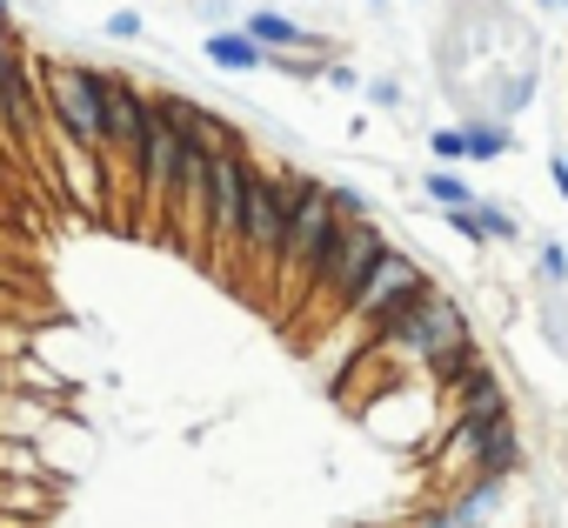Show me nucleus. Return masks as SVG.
<instances>
[{"label": "nucleus", "mask_w": 568, "mask_h": 528, "mask_svg": "<svg viewBox=\"0 0 568 528\" xmlns=\"http://www.w3.org/2000/svg\"><path fill=\"white\" fill-rule=\"evenodd\" d=\"M335 207H328V181L295 167V201H288V234H281V261H274V315L281 322H295L315 268H322V254L335 241Z\"/></svg>", "instance_id": "nucleus-1"}, {"label": "nucleus", "mask_w": 568, "mask_h": 528, "mask_svg": "<svg viewBox=\"0 0 568 528\" xmlns=\"http://www.w3.org/2000/svg\"><path fill=\"white\" fill-rule=\"evenodd\" d=\"M388 254V227L375 221V214H362V221H335V241H328V254H322V268H315V282H308V295H302V308H295V322L302 328H335L342 315H348V302L362 295V282H368V268Z\"/></svg>", "instance_id": "nucleus-2"}, {"label": "nucleus", "mask_w": 568, "mask_h": 528, "mask_svg": "<svg viewBox=\"0 0 568 528\" xmlns=\"http://www.w3.org/2000/svg\"><path fill=\"white\" fill-rule=\"evenodd\" d=\"M288 201H295V167H267L247 154V194H241V234H234V275L241 282H274L281 234H288Z\"/></svg>", "instance_id": "nucleus-3"}, {"label": "nucleus", "mask_w": 568, "mask_h": 528, "mask_svg": "<svg viewBox=\"0 0 568 528\" xmlns=\"http://www.w3.org/2000/svg\"><path fill=\"white\" fill-rule=\"evenodd\" d=\"M468 328H475V322L462 315V302H455L442 282H428V288H415V295H408V302L368 335V342H375L402 375H415L428 348H442V342H455V335H468Z\"/></svg>", "instance_id": "nucleus-4"}, {"label": "nucleus", "mask_w": 568, "mask_h": 528, "mask_svg": "<svg viewBox=\"0 0 568 528\" xmlns=\"http://www.w3.org/2000/svg\"><path fill=\"white\" fill-rule=\"evenodd\" d=\"M241 194H247V141L207 154V201H201V261L214 275H234V234H241Z\"/></svg>", "instance_id": "nucleus-5"}, {"label": "nucleus", "mask_w": 568, "mask_h": 528, "mask_svg": "<svg viewBox=\"0 0 568 528\" xmlns=\"http://www.w3.org/2000/svg\"><path fill=\"white\" fill-rule=\"evenodd\" d=\"M428 282H435V275L422 268V261H415L408 247H395V241H388V254H382L375 268H368L362 295L348 302V315H342L335 328L348 335V348H362V342H368V335H375V328H382V322H388V315H395L408 295H415V288H428Z\"/></svg>", "instance_id": "nucleus-6"}, {"label": "nucleus", "mask_w": 568, "mask_h": 528, "mask_svg": "<svg viewBox=\"0 0 568 528\" xmlns=\"http://www.w3.org/2000/svg\"><path fill=\"white\" fill-rule=\"evenodd\" d=\"M241 28L267 48V54H288V48H308V54H322L328 48V34H315V28H302L288 8H281V0H261V8H247L241 14Z\"/></svg>", "instance_id": "nucleus-7"}, {"label": "nucleus", "mask_w": 568, "mask_h": 528, "mask_svg": "<svg viewBox=\"0 0 568 528\" xmlns=\"http://www.w3.org/2000/svg\"><path fill=\"white\" fill-rule=\"evenodd\" d=\"M521 461H528V441H521L515 415H488L481 435H475V475H501V481H515Z\"/></svg>", "instance_id": "nucleus-8"}, {"label": "nucleus", "mask_w": 568, "mask_h": 528, "mask_svg": "<svg viewBox=\"0 0 568 528\" xmlns=\"http://www.w3.org/2000/svg\"><path fill=\"white\" fill-rule=\"evenodd\" d=\"M448 515H455V528H488L495 515H501V501H508V481L501 475H462L448 495H435Z\"/></svg>", "instance_id": "nucleus-9"}, {"label": "nucleus", "mask_w": 568, "mask_h": 528, "mask_svg": "<svg viewBox=\"0 0 568 528\" xmlns=\"http://www.w3.org/2000/svg\"><path fill=\"white\" fill-rule=\"evenodd\" d=\"M201 54H207L214 74H261V68H267V48H261L247 28H207Z\"/></svg>", "instance_id": "nucleus-10"}, {"label": "nucleus", "mask_w": 568, "mask_h": 528, "mask_svg": "<svg viewBox=\"0 0 568 528\" xmlns=\"http://www.w3.org/2000/svg\"><path fill=\"white\" fill-rule=\"evenodd\" d=\"M462 141H468V161H501V154H515V128L495 121V114H462Z\"/></svg>", "instance_id": "nucleus-11"}, {"label": "nucleus", "mask_w": 568, "mask_h": 528, "mask_svg": "<svg viewBox=\"0 0 568 528\" xmlns=\"http://www.w3.org/2000/svg\"><path fill=\"white\" fill-rule=\"evenodd\" d=\"M535 328H541L548 348L568 362V288H535Z\"/></svg>", "instance_id": "nucleus-12"}, {"label": "nucleus", "mask_w": 568, "mask_h": 528, "mask_svg": "<svg viewBox=\"0 0 568 528\" xmlns=\"http://www.w3.org/2000/svg\"><path fill=\"white\" fill-rule=\"evenodd\" d=\"M422 194H428L435 207H468V201H475V187H468L455 167H428V174H422Z\"/></svg>", "instance_id": "nucleus-13"}, {"label": "nucleus", "mask_w": 568, "mask_h": 528, "mask_svg": "<svg viewBox=\"0 0 568 528\" xmlns=\"http://www.w3.org/2000/svg\"><path fill=\"white\" fill-rule=\"evenodd\" d=\"M535 288H568V247L555 234L535 241Z\"/></svg>", "instance_id": "nucleus-14"}, {"label": "nucleus", "mask_w": 568, "mask_h": 528, "mask_svg": "<svg viewBox=\"0 0 568 528\" xmlns=\"http://www.w3.org/2000/svg\"><path fill=\"white\" fill-rule=\"evenodd\" d=\"M475 214L488 221V241H521V214H515L508 201H488V194H475Z\"/></svg>", "instance_id": "nucleus-15"}, {"label": "nucleus", "mask_w": 568, "mask_h": 528, "mask_svg": "<svg viewBox=\"0 0 568 528\" xmlns=\"http://www.w3.org/2000/svg\"><path fill=\"white\" fill-rule=\"evenodd\" d=\"M442 227H448L455 241H468V247H488V221L475 214V201H468V207H442Z\"/></svg>", "instance_id": "nucleus-16"}, {"label": "nucleus", "mask_w": 568, "mask_h": 528, "mask_svg": "<svg viewBox=\"0 0 568 528\" xmlns=\"http://www.w3.org/2000/svg\"><path fill=\"white\" fill-rule=\"evenodd\" d=\"M267 68L274 74H288V81H322V54H308V48H288V54H267Z\"/></svg>", "instance_id": "nucleus-17"}, {"label": "nucleus", "mask_w": 568, "mask_h": 528, "mask_svg": "<svg viewBox=\"0 0 568 528\" xmlns=\"http://www.w3.org/2000/svg\"><path fill=\"white\" fill-rule=\"evenodd\" d=\"M362 94H368V108H382V114H402V108H408V94H402V81H388V74H375V81H362Z\"/></svg>", "instance_id": "nucleus-18"}, {"label": "nucleus", "mask_w": 568, "mask_h": 528, "mask_svg": "<svg viewBox=\"0 0 568 528\" xmlns=\"http://www.w3.org/2000/svg\"><path fill=\"white\" fill-rule=\"evenodd\" d=\"M101 34H108V41H141L148 21H141V8H114V14L101 21Z\"/></svg>", "instance_id": "nucleus-19"}, {"label": "nucleus", "mask_w": 568, "mask_h": 528, "mask_svg": "<svg viewBox=\"0 0 568 528\" xmlns=\"http://www.w3.org/2000/svg\"><path fill=\"white\" fill-rule=\"evenodd\" d=\"M428 154H435V161H468V141H462V121H455V128H428Z\"/></svg>", "instance_id": "nucleus-20"}, {"label": "nucleus", "mask_w": 568, "mask_h": 528, "mask_svg": "<svg viewBox=\"0 0 568 528\" xmlns=\"http://www.w3.org/2000/svg\"><path fill=\"white\" fill-rule=\"evenodd\" d=\"M328 207H335L342 221H362V214H368V194L348 187V181H328Z\"/></svg>", "instance_id": "nucleus-21"}, {"label": "nucleus", "mask_w": 568, "mask_h": 528, "mask_svg": "<svg viewBox=\"0 0 568 528\" xmlns=\"http://www.w3.org/2000/svg\"><path fill=\"white\" fill-rule=\"evenodd\" d=\"M322 81H328L335 94H362V68H348V61H328V68H322Z\"/></svg>", "instance_id": "nucleus-22"}, {"label": "nucleus", "mask_w": 568, "mask_h": 528, "mask_svg": "<svg viewBox=\"0 0 568 528\" xmlns=\"http://www.w3.org/2000/svg\"><path fill=\"white\" fill-rule=\"evenodd\" d=\"M201 28H227V0H194V8H187Z\"/></svg>", "instance_id": "nucleus-23"}, {"label": "nucleus", "mask_w": 568, "mask_h": 528, "mask_svg": "<svg viewBox=\"0 0 568 528\" xmlns=\"http://www.w3.org/2000/svg\"><path fill=\"white\" fill-rule=\"evenodd\" d=\"M548 181H555V194L568 201V148H555V154H548Z\"/></svg>", "instance_id": "nucleus-24"}, {"label": "nucleus", "mask_w": 568, "mask_h": 528, "mask_svg": "<svg viewBox=\"0 0 568 528\" xmlns=\"http://www.w3.org/2000/svg\"><path fill=\"white\" fill-rule=\"evenodd\" d=\"M0 28H14V0H0Z\"/></svg>", "instance_id": "nucleus-25"}, {"label": "nucleus", "mask_w": 568, "mask_h": 528, "mask_svg": "<svg viewBox=\"0 0 568 528\" xmlns=\"http://www.w3.org/2000/svg\"><path fill=\"white\" fill-rule=\"evenodd\" d=\"M8 48H14V28H0V61H8Z\"/></svg>", "instance_id": "nucleus-26"}, {"label": "nucleus", "mask_w": 568, "mask_h": 528, "mask_svg": "<svg viewBox=\"0 0 568 528\" xmlns=\"http://www.w3.org/2000/svg\"><path fill=\"white\" fill-rule=\"evenodd\" d=\"M362 8H375V14H382V8H388V0H362Z\"/></svg>", "instance_id": "nucleus-27"}, {"label": "nucleus", "mask_w": 568, "mask_h": 528, "mask_svg": "<svg viewBox=\"0 0 568 528\" xmlns=\"http://www.w3.org/2000/svg\"><path fill=\"white\" fill-rule=\"evenodd\" d=\"M535 8H561V0H535Z\"/></svg>", "instance_id": "nucleus-28"}, {"label": "nucleus", "mask_w": 568, "mask_h": 528, "mask_svg": "<svg viewBox=\"0 0 568 528\" xmlns=\"http://www.w3.org/2000/svg\"><path fill=\"white\" fill-rule=\"evenodd\" d=\"M561 14H568V0H561Z\"/></svg>", "instance_id": "nucleus-29"}, {"label": "nucleus", "mask_w": 568, "mask_h": 528, "mask_svg": "<svg viewBox=\"0 0 568 528\" xmlns=\"http://www.w3.org/2000/svg\"><path fill=\"white\" fill-rule=\"evenodd\" d=\"M0 362H8V355H0Z\"/></svg>", "instance_id": "nucleus-30"}]
</instances>
